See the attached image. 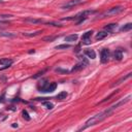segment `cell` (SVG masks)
<instances>
[{
	"instance_id": "6da1fadb",
	"label": "cell",
	"mask_w": 132,
	"mask_h": 132,
	"mask_svg": "<svg viewBox=\"0 0 132 132\" xmlns=\"http://www.w3.org/2000/svg\"><path fill=\"white\" fill-rule=\"evenodd\" d=\"M114 110H115V108H114V106L111 105V106H109L108 108H106L105 110L99 112V114H97V115H95V116H93V117L90 118V119L85 123V125L82 126L78 131L86 130V129L89 128V127H92V126H94V125H96V124L102 122L103 120H105L106 118H108V117L112 114V112H114Z\"/></svg>"
},
{
	"instance_id": "7a4b0ae2",
	"label": "cell",
	"mask_w": 132,
	"mask_h": 132,
	"mask_svg": "<svg viewBox=\"0 0 132 132\" xmlns=\"http://www.w3.org/2000/svg\"><path fill=\"white\" fill-rule=\"evenodd\" d=\"M79 59H80V62L77 63V64H75V65L71 68L70 72H78V71L84 69L86 66H88L89 61L87 60V58H85L84 56H79Z\"/></svg>"
},
{
	"instance_id": "3957f363",
	"label": "cell",
	"mask_w": 132,
	"mask_h": 132,
	"mask_svg": "<svg viewBox=\"0 0 132 132\" xmlns=\"http://www.w3.org/2000/svg\"><path fill=\"white\" fill-rule=\"evenodd\" d=\"M125 7L122 6V5H118V6H114V7H110L109 9H107L106 11H104L101 17L102 18H105V17H110V16H116V14H119L121 13L122 11H124Z\"/></svg>"
},
{
	"instance_id": "277c9868",
	"label": "cell",
	"mask_w": 132,
	"mask_h": 132,
	"mask_svg": "<svg viewBox=\"0 0 132 132\" xmlns=\"http://www.w3.org/2000/svg\"><path fill=\"white\" fill-rule=\"evenodd\" d=\"M82 2H83L82 0H69L68 2L64 3V4L61 6V8H62V9H70V8H72V7H74V6L81 4Z\"/></svg>"
},
{
	"instance_id": "5b68a950",
	"label": "cell",
	"mask_w": 132,
	"mask_h": 132,
	"mask_svg": "<svg viewBox=\"0 0 132 132\" xmlns=\"http://www.w3.org/2000/svg\"><path fill=\"white\" fill-rule=\"evenodd\" d=\"M109 55H110V52L108 49H103L101 50L100 52V61L101 63H107L108 59H109Z\"/></svg>"
},
{
	"instance_id": "8992f818",
	"label": "cell",
	"mask_w": 132,
	"mask_h": 132,
	"mask_svg": "<svg viewBox=\"0 0 132 132\" xmlns=\"http://www.w3.org/2000/svg\"><path fill=\"white\" fill-rule=\"evenodd\" d=\"M93 33L94 32L91 30V31H87L86 33L83 34V36H82V42H83V45H90L91 43V37H92Z\"/></svg>"
},
{
	"instance_id": "52a82bcc",
	"label": "cell",
	"mask_w": 132,
	"mask_h": 132,
	"mask_svg": "<svg viewBox=\"0 0 132 132\" xmlns=\"http://www.w3.org/2000/svg\"><path fill=\"white\" fill-rule=\"evenodd\" d=\"M56 88H57V83H49L43 89L41 92L43 93H52L56 90Z\"/></svg>"
},
{
	"instance_id": "ba28073f",
	"label": "cell",
	"mask_w": 132,
	"mask_h": 132,
	"mask_svg": "<svg viewBox=\"0 0 132 132\" xmlns=\"http://www.w3.org/2000/svg\"><path fill=\"white\" fill-rule=\"evenodd\" d=\"M131 74H132V72H129L128 74H126V75H125V77H122L120 80H118L117 82H115L114 84H112V85H111V87L114 88V87H116V86L121 85V84H122V83H124L126 80H128V79H130V78H131Z\"/></svg>"
},
{
	"instance_id": "9c48e42d",
	"label": "cell",
	"mask_w": 132,
	"mask_h": 132,
	"mask_svg": "<svg viewBox=\"0 0 132 132\" xmlns=\"http://www.w3.org/2000/svg\"><path fill=\"white\" fill-rule=\"evenodd\" d=\"M85 55L87 56L88 58H90V59H95L96 58V53H95V51L94 50H91V49H86L85 50Z\"/></svg>"
},
{
	"instance_id": "30bf717a",
	"label": "cell",
	"mask_w": 132,
	"mask_h": 132,
	"mask_svg": "<svg viewBox=\"0 0 132 132\" xmlns=\"http://www.w3.org/2000/svg\"><path fill=\"white\" fill-rule=\"evenodd\" d=\"M114 58L117 61H121L123 59V50L122 49H117L114 53Z\"/></svg>"
},
{
	"instance_id": "8fae6325",
	"label": "cell",
	"mask_w": 132,
	"mask_h": 132,
	"mask_svg": "<svg viewBox=\"0 0 132 132\" xmlns=\"http://www.w3.org/2000/svg\"><path fill=\"white\" fill-rule=\"evenodd\" d=\"M117 28H118V24L111 23V24H107V25L104 27V30H105L106 32H114Z\"/></svg>"
},
{
	"instance_id": "7c38bea8",
	"label": "cell",
	"mask_w": 132,
	"mask_h": 132,
	"mask_svg": "<svg viewBox=\"0 0 132 132\" xmlns=\"http://www.w3.org/2000/svg\"><path fill=\"white\" fill-rule=\"evenodd\" d=\"M25 22H28V23H31V24L45 23L43 20H41V19H33V18H26V19H25Z\"/></svg>"
},
{
	"instance_id": "4fadbf2b",
	"label": "cell",
	"mask_w": 132,
	"mask_h": 132,
	"mask_svg": "<svg viewBox=\"0 0 132 132\" xmlns=\"http://www.w3.org/2000/svg\"><path fill=\"white\" fill-rule=\"evenodd\" d=\"M107 34H108V32H106L105 30H103V31H99V32L96 34L95 38H96V40H101V39H104L105 37L107 36Z\"/></svg>"
},
{
	"instance_id": "5bb4252c",
	"label": "cell",
	"mask_w": 132,
	"mask_h": 132,
	"mask_svg": "<svg viewBox=\"0 0 132 132\" xmlns=\"http://www.w3.org/2000/svg\"><path fill=\"white\" fill-rule=\"evenodd\" d=\"M79 38V35L78 34H71L65 37V41L67 42H73V41H77Z\"/></svg>"
},
{
	"instance_id": "9a60e30c",
	"label": "cell",
	"mask_w": 132,
	"mask_h": 132,
	"mask_svg": "<svg viewBox=\"0 0 132 132\" xmlns=\"http://www.w3.org/2000/svg\"><path fill=\"white\" fill-rule=\"evenodd\" d=\"M13 63L12 59H8V58H4V59H0V65H9L11 66V64Z\"/></svg>"
},
{
	"instance_id": "2e32d148",
	"label": "cell",
	"mask_w": 132,
	"mask_h": 132,
	"mask_svg": "<svg viewBox=\"0 0 132 132\" xmlns=\"http://www.w3.org/2000/svg\"><path fill=\"white\" fill-rule=\"evenodd\" d=\"M40 33H42V30H37L35 32H32V33H28V32H24L23 35L26 36V37H34V36H37L39 35Z\"/></svg>"
},
{
	"instance_id": "e0dca14e",
	"label": "cell",
	"mask_w": 132,
	"mask_h": 132,
	"mask_svg": "<svg viewBox=\"0 0 132 132\" xmlns=\"http://www.w3.org/2000/svg\"><path fill=\"white\" fill-rule=\"evenodd\" d=\"M68 96V93L66 92V91H62V92H60L57 96H56V98H57L58 100H64V99H66V97Z\"/></svg>"
},
{
	"instance_id": "ac0fdd59",
	"label": "cell",
	"mask_w": 132,
	"mask_h": 132,
	"mask_svg": "<svg viewBox=\"0 0 132 132\" xmlns=\"http://www.w3.org/2000/svg\"><path fill=\"white\" fill-rule=\"evenodd\" d=\"M0 36L2 37H8V38H12V37L17 36V33H12V32H0Z\"/></svg>"
},
{
	"instance_id": "d6986e66",
	"label": "cell",
	"mask_w": 132,
	"mask_h": 132,
	"mask_svg": "<svg viewBox=\"0 0 132 132\" xmlns=\"http://www.w3.org/2000/svg\"><path fill=\"white\" fill-rule=\"evenodd\" d=\"M132 29V23H127L126 25H124L123 27L120 28V31L122 32H127V31H130Z\"/></svg>"
},
{
	"instance_id": "ffe728a7",
	"label": "cell",
	"mask_w": 132,
	"mask_h": 132,
	"mask_svg": "<svg viewBox=\"0 0 132 132\" xmlns=\"http://www.w3.org/2000/svg\"><path fill=\"white\" fill-rule=\"evenodd\" d=\"M59 36H46L43 37V41H47V42H51V41H54L55 39H57Z\"/></svg>"
},
{
	"instance_id": "44dd1931",
	"label": "cell",
	"mask_w": 132,
	"mask_h": 132,
	"mask_svg": "<svg viewBox=\"0 0 132 132\" xmlns=\"http://www.w3.org/2000/svg\"><path fill=\"white\" fill-rule=\"evenodd\" d=\"M42 105L46 106L48 109H53V108H54V104H53L52 102H50V101H43V102H42Z\"/></svg>"
},
{
	"instance_id": "7402d4cb",
	"label": "cell",
	"mask_w": 132,
	"mask_h": 132,
	"mask_svg": "<svg viewBox=\"0 0 132 132\" xmlns=\"http://www.w3.org/2000/svg\"><path fill=\"white\" fill-rule=\"evenodd\" d=\"M47 26H54V27H62L63 25L59 24V23H56V22H47L45 23Z\"/></svg>"
},
{
	"instance_id": "603a6c76",
	"label": "cell",
	"mask_w": 132,
	"mask_h": 132,
	"mask_svg": "<svg viewBox=\"0 0 132 132\" xmlns=\"http://www.w3.org/2000/svg\"><path fill=\"white\" fill-rule=\"evenodd\" d=\"M70 47H71L70 45H66V43H65V45H60V46H57L55 49H56V50H65V49H69Z\"/></svg>"
},
{
	"instance_id": "cb8c5ba5",
	"label": "cell",
	"mask_w": 132,
	"mask_h": 132,
	"mask_svg": "<svg viewBox=\"0 0 132 132\" xmlns=\"http://www.w3.org/2000/svg\"><path fill=\"white\" fill-rule=\"evenodd\" d=\"M22 116H23V118H24V119H25L26 121H30V120H31V118L29 117V114H28V111H27V110H25V109H24V110L22 111Z\"/></svg>"
},
{
	"instance_id": "d4e9b609",
	"label": "cell",
	"mask_w": 132,
	"mask_h": 132,
	"mask_svg": "<svg viewBox=\"0 0 132 132\" xmlns=\"http://www.w3.org/2000/svg\"><path fill=\"white\" fill-rule=\"evenodd\" d=\"M46 71H47V69H43V70H41V71H39V72H37L36 74H34L32 78H33V79H38V78L41 77V75H42L43 73H46Z\"/></svg>"
},
{
	"instance_id": "484cf974",
	"label": "cell",
	"mask_w": 132,
	"mask_h": 132,
	"mask_svg": "<svg viewBox=\"0 0 132 132\" xmlns=\"http://www.w3.org/2000/svg\"><path fill=\"white\" fill-rule=\"evenodd\" d=\"M56 71H57V72H61V73H68V72H70L69 70H67V69H62V68H56Z\"/></svg>"
},
{
	"instance_id": "4316f807",
	"label": "cell",
	"mask_w": 132,
	"mask_h": 132,
	"mask_svg": "<svg viewBox=\"0 0 132 132\" xmlns=\"http://www.w3.org/2000/svg\"><path fill=\"white\" fill-rule=\"evenodd\" d=\"M12 16L11 14H1V16H0V18H1V19H8V18H11Z\"/></svg>"
},
{
	"instance_id": "83f0119b",
	"label": "cell",
	"mask_w": 132,
	"mask_h": 132,
	"mask_svg": "<svg viewBox=\"0 0 132 132\" xmlns=\"http://www.w3.org/2000/svg\"><path fill=\"white\" fill-rule=\"evenodd\" d=\"M6 118H7V116H4V115L0 114V122H3L4 120H6Z\"/></svg>"
},
{
	"instance_id": "f1b7e54d",
	"label": "cell",
	"mask_w": 132,
	"mask_h": 132,
	"mask_svg": "<svg viewBox=\"0 0 132 132\" xmlns=\"http://www.w3.org/2000/svg\"><path fill=\"white\" fill-rule=\"evenodd\" d=\"M4 101V95H2L1 97H0V102H3Z\"/></svg>"
},
{
	"instance_id": "f546056e",
	"label": "cell",
	"mask_w": 132,
	"mask_h": 132,
	"mask_svg": "<svg viewBox=\"0 0 132 132\" xmlns=\"http://www.w3.org/2000/svg\"><path fill=\"white\" fill-rule=\"evenodd\" d=\"M6 23H8V21H1L0 20V24H6Z\"/></svg>"
},
{
	"instance_id": "4dcf8cb0",
	"label": "cell",
	"mask_w": 132,
	"mask_h": 132,
	"mask_svg": "<svg viewBox=\"0 0 132 132\" xmlns=\"http://www.w3.org/2000/svg\"><path fill=\"white\" fill-rule=\"evenodd\" d=\"M11 127H13V128H18V124H16V123H13V124L11 125Z\"/></svg>"
},
{
	"instance_id": "1f68e13d",
	"label": "cell",
	"mask_w": 132,
	"mask_h": 132,
	"mask_svg": "<svg viewBox=\"0 0 132 132\" xmlns=\"http://www.w3.org/2000/svg\"><path fill=\"white\" fill-rule=\"evenodd\" d=\"M35 53V50H31V51H29V54H34Z\"/></svg>"
},
{
	"instance_id": "d6a6232c",
	"label": "cell",
	"mask_w": 132,
	"mask_h": 132,
	"mask_svg": "<svg viewBox=\"0 0 132 132\" xmlns=\"http://www.w3.org/2000/svg\"><path fill=\"white\" fill-rule=\"evenodd\" d=\"M0 3H4V1L3 0H0Z\"/></svg>"
},
{
	"instance_id": "836d02e7",
	"label": "cell",
	"mask_w": 132,
	"mask_h": 132,
	"mask_svg": "<svg viewBox=\"0 0 132 132\" xmlns=\"http://www.w3.org/2000/svg\"><path fill=\"white\" fill-rule=\"evenodd\" d=\"M1 29H2V27H0V30H1Z\"/></svg>"
}]
</instances>
